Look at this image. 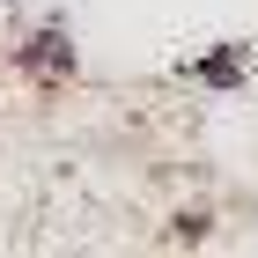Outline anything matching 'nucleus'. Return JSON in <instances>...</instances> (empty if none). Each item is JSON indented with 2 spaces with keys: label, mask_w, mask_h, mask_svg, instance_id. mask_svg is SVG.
Wrapping results in <instances>:
<instances>
[{
  "label": "nucleus",
  "mask_w": 258,
  "mask_h": 258,
  "mask_svg": "<svg viewBox=\"0 0 258 258\" xmlns=\"http://www.w3.org/2000/svg\"><path fill=\"white\" fill-rule=\"evenodd\" d=\"M15 67H22V74H44V81L74 74V44H67V30H59V22H52V30H37V37L15 52Z\"/></svg>",
  "instance_id": "1"
},
{
  "label": "nucleus",
  "mask_w": 258,
  "mask_h": 258,
  "mask_svg": "<svg viewBox=\"0 0 258 258\" xmlns=\"http://www.w3.org/2000/svg\"><path fill=\"white\" fill-rule=\"evenodd\" d=\"M243 74H251V52L243 44H214V59L192 67V81H207V89H243Z\"/></svg>",
  "instance_id": "2"
}]
</instances>
